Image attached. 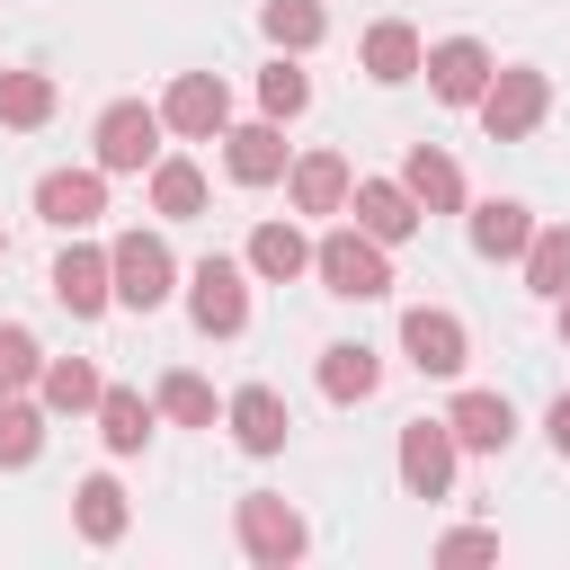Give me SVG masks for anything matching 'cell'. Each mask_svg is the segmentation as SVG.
I'll return each instance as SVG.
<instances>
[{"label":"cell","instance_id":"6da1fadb","mask_svg":"<svg viewBox=\"0 0 570 570\" xmlns=\"http://www.w3.org/2000/svg\"><path fill=\"white\" fill-rule=\"evenodd\" d=\"M312 267H321V285L330 294H347V303H374V294H392V258H383V240L356 223V232H330V240H312Z\"/></svg>","mask_w":570,"mask_h":570},{"label":"cell","instance_id":"7a4b0ae2","mask_svg":"<svg viewBox=\"0 0 570 570\" xmlns=\"http://www.w3.org/2000/svg\"><path fill=\"white\" fill-rule=\"evenodd\" d=\"M543 107H552V80H543L534 62H508V71H490V89H481V125H490V142L534 134Z\"/></svg>","mask_w":570,"mask_h":570},{"label":"cell","instance_id":"3957f363","mask_svg":"<svg viewBox=\"0 0 570 570\" xmlns=\"http://www.w3.org/2000/svg\"><path fill=\"white\" fill-rule=\"evenodd\" d=\"M107 258H116V303H125V312H160V303H169V285H178V258H169V240H151V232H125Z\"/></svg>","mask_w":570,"mask_h":570},{"label":"cell","instance_id":"277c9868","mask_svg":"<svg viewBox=\"0 0 570 570\" xmlns=\"http://www.w3.org/2000/svg\"><path fill=\"white\" fill-rule=\"evenodd\" d=\"M187 312H196L205 338H240V330H249V285H240V267H232V258H205V267L187 276Z\"/></svg>","mask_w":570,"mask_h":570},{"label":"cell","instance_id":"5b68a950","mask_svg":"<svg viewBox=\"0 0 570 570\" xmlns=\"http://www.w3.org/2000/svg\"><path fill=\"white\" fill-rule=\"evenodd\" d=\"M151 160H160V107L116 98L98 116V169H151Z\"/></svg>","mask_w":570,"mask_h":570},{"label":"cell","instance_id":"8992f818","mask_svg":"<svg viewBox=\"0 0 570 570\" xmlns=\"http://www.w3.org/2000/svg\"><path fill=\"white\" fill-rule=\"evenodd\" d=\"M419 71H428V89H436L445 107H481V89H490V71H499V62H490L472 36H445V45H428V62H419Z\"/></svg>","mask_w":570,"mask_h":570},{"label":"cell","instance_id":"52a82bcc","mask_svg":"<svg viewBox=\"0 0 570 570\" xmlns=\"http://www.w3.org/2000/svg\"><path fill=\"white\" fill-rule=\"evenodd\" d=\"M36 214L53 232H89L107 214V169H53V178H36Z\"/></svg>","mask_w":570,"mask_h":570},{"label":"cell","instance_id":"ba28073f","mask_svg":"<svg viewBox=\"0 0 570 570\" xmlns=\"http://www.w3.org/2000/svg\"><path fill=\"white\" fill-rule=\"evenodd\" d=\"M53 303H62V312H80V321H89V312H107V303H116V258H107V249H89V240H71V249L53 258Z\"/></svg>","mask_w":570,"mask_h":570},{"label":"cell","instance_id":"9c48e42d","mask_svg":"<svg viewBox=\"0 0 570 570\" xmlns=\"http://www.w3.org/2000/svg\"><path fill=\"white\" fill-rule=\"evenodd\" d=\"M401 347H410V365H419V374H463V356H472L463 321H454V312H436V303L401 312Z\"/></svg>","mask_w":570,"mask_h":570},{"label":"cell","instance_id":"30bf717a","mask_svg":"<svg viewBox=\"0 0 570 570\" xmlns=\"http://www.w3.org/2000/svg\"><path fill=\"white\" fill-rule=\"evenodd\" d=\"M401 481H410V499H445V481H454V428L445 419L401 428Z\"/></svg>","mask_w":570,"mask_h":570},{"label":"cell","instance_id":"8fae6325","mask_svg":"<svg viewBox=\"0 0 570 570\" xmlns=\"http://www.w3.org/2000/svg\"><path fill=\"white\" fill-rule=\"evenodd\" d=\"M240 552L249 561H267V570H285V561H303V517L285 508V499H240Z\"/></svg>","mask_w":570,"mask_h":570},{"label":"cell","instance_id":"7c38bea8","mask_svg":"<svg viewBox=\"0 0 570 570\" xmlns=\"http://www.w3.org/2000/svg\"><path fill=\"white\" fill-rule=\"evenodd\" d=\"M160 125H178V134H223V125H232V89H223L214 71H178L169 98H160Z\"/></svg>","mask_w":570,"mask_h":570},{"label":"cell","instance_id":"4fadbf2b","mask_svg":"<svg viewBox=\"0 0 570 570\" xmlns=\"http://www.w3.org/2000/svg\"><path fill=\"white\" fill-rule=\"evenodd\" d=\"M223 169H232L240 187H276V178H285V134H276V116H267V125H223Z\"/></svg>","mask_w":570,"mask_h":570},{"label":"cell","instance_id":"5bb4252c","mask_svg":"<svg viewBox=\"0 0 570 570\" xmlns=\"http://www.w3.org/2000/svg\"><path fill=\"white\" fill-rule=\"evenodd\" d=\"M223 419H232V436H240L249 454H276V445L294 436V410H285V392H267V383H240Z\"/></svg>","mask_w":570,"mask_h":570},{"label":"cell","instance_id":"9a60e30c","mask_svg":"<svg viewBox=\"0 0 570 570\" xmlns=\"http://www.w3.org/2000/svg\"><path fill=\"white\" fill-rule=\"evenodd\" d=\"M356 223L392 249V240H410V232H419V196H410L401 178H356Z\"/></svg>","mask_w":570,"mask_h":570},{"label":"cell","instance_id":"2e32d148","mask_svg":"<svg viewBox=\"0 0 570 570\" xmlns=\"http://www.w3.org/2000/svg\"><path fill=\"white\" fill-rule=\"evenodd\" d=\"M445 428H454V445H472V454H499V445L517 436V410H508L499 392H454Z\"/></svg>","mask_w":570,"mask_h":570},{"label":"cell","instance_id":"e0dca14e","mask_svg":"<svg viewBox=\"0 0 570 570\" xmlns=\"http://www.w3.org/2000/svg\"><path fill=\"white\" fill-rule=\"evenodd\" d=\"M401 187L419 196V214H454V205H463V169H454L436 142H419V151L401 160Z\"/></svg>","mask_w":570,"mask_h":570},{"label":"cell","instance_id":"ac0fdd59","mask_svg":"<svg viewBox=\"0 0 570 570\" xmlns=\"http://www.w3.org/2000/svg\"><path fill=\"white\" fill-rule=\"evenodd\" d=\"M525 240H534V214H525L517 196L472 205V249H481V258H525Z\"/></svg>","mask_w":570,"mask_h":570},{"label":"cell","instance_id":"d6986e66","mask_svg":"<svg viewBox=\"0 0 570 570\" xmlns=\"http://www.w3.org/2000/svg\"><path fill=\"white\" fill-rule=\"evenodd\" d=\"M347 196H356V178H347L338 151H303V160H294V205H303V214H338Z\"/></svg>","mask_w":570,"mask_h":570},{"label":"cell","instance_id":"ffe728a7","mask_svg":"<svg viewBox=\"0 0 570 570\" xmlns=\"http://www.w3.org/2000/svg\"><path fill=\"white\" fill-rule=\"evenodd\" d=\"M151 410H160V401H142V392L107 383V392H98V436H107V454H142V436H151Z\"/></svg>","mask_w":570,"mask_h":570},{"label":"cell","instance_id":"44dd1931","mask_svg":"<svg viewBox=\"0 0 570 570\" xmlns=\"http://www.w3.org/2000/svg\"><path fill=\"white\" fill-rule=\"evenodd\" d=\"M419 62H428L419 27H401V18H374V27H365V71H374V80H410Z\"/></svg>","mask_w":570,"mask_h":570},{"label":"cell","instance_id":"7402d4cb","mask_svg":"<svg viewBox=\"0 0 570 570\" xmlns=\"http://www.w3.org/2000/svg\"><path fill=\"white\" fill-rule=\"evenodd\" d=\"M374 383H383V356H374V347H356V338L321 347V392H330V401H365Z\"/></svg>","mask_w":570,"mask_h":570},{"label":"cell","instance_id":"603a6c76","mask_svg":"<svg viewBox=\"0 0 570 570\" xmlns=\"http://www.w3.org/2000/svg\"><path fill=\"white\" fill-rule=\"evenodd\" d=\"M36 392H45V410H62V419H71V410H98V392H107V383H98V365H89V356H45Z\"/></svg>","mask_w":570,"mask_h":570},{"label":"cell","instance_id":"cb8c5ba5","mask_svg":"<svg viewBox=\"0 0 570 570\" xmlns=\"http://www.w3.org/2000/svg\"><path fill=\"white\" fill-rule=\"evenodd\" d=\"M249 267L276 276V285H294V276L312 267V240H303L294 223H258V232H249Z\"/></svg>","mask_w":570,"mask_h":570},{"label":"cell","instance_id":"d4e9b609","mask_svg":"<svg viewBox=\"0 0 570 570\" xmlns=\"http://www.w3.org/2000/svg\"><path fill=\"white\" fill-rule=\"evenodd\" d=\"M151 205H160L169 223L205 214V169H196V160H151Z\"/></svg>","mask_w":570,"mask_h":570},{"label":"cell","instance_id":"484cf974","mask_svg":"<svg viewBox=\"0 0 570 570\" xmlns=\"http://www.w3.org/2000/svg\"><path fill=\"white\" fill-rule=\"evenodd\" d=\"M71 517H80V534H89V543H116V534H125V490H116L107 472H89V481H80V499H71Z\"/></svg>","mask_w":570,"mask_h":570},{"label":"cell","instance_id":"4316f807","mask_svg":"<svg viewBox=\"0 0 570 570\" xmlns=\"http://www.w3.org/2000/svg\"><path fill=\"white\" fill-rule=\"evenodd\" d=\"M258 27H267V36L285 45V53H312V45L330 36V18H321V0H267V9H258Z\"/></svg>","mask_w":570,"mask_h":570},{"label":"cell","instance_id":"83f0119b","mask_svg":"<svg viewBox=\"0 0 570 570\" xmlns=\"http://www.w3.org/2000/svg\"><path fill=\"white\" fill-rule=\"evenodd\" d=\"M45 116H53V80H45V71H0V125L36 134Z\"/></svg>","mask_w":570,"mask_h":570},{"label":"cell","instance_id":"f1b7e54d","mask_svg":"<svg viewBox=\"0 0 570 570\" xmlns=\"http://www.w3.org/2000/svg\"><path fill=\"white\" fill-rule=\"evenodd\" d=\"M525 285H534V294H552V303L570 294V223H552V232H534V240H525Z\"/></svg>","mask_w":570,"mask_h":570},{"label":"cell","instance_id":"f546056e","mask_svg":"<svg viewBox=\"0 0 570 570\" xmlns=\"http://www.w3.org/2000/svg\"><path fill=\"white\" fill-rule=\"evenodd\" d=\"M36 445H45V410L0 392V463H36Z\"/></svg>","mask_w":570,"mask_h":570},{"label":"cell","instance_id":"4dcf8cb0","mask_svg":"<svg viewBox=\"0 0 570 570\" xmlns=\"http://www.w3.org/2000/svg\"><path fill=\"white\" fill-rule=\"evenodd\" d=\"M258 107L285 125V116H303V107H312V80H303L294 62H267V71H258Z\"/></svg>","mask_w":570,"mask_h":570},{"label":"cell","instance_id":"1f68e13d","mask_svg":"<svg viewBox=\"0 0 570 570\" xmlns=\"http://www.w3.org/2000/svg\"><path fill=\"white\" fill-rule=\"evenodd\" d=\"M160 410H169L178 428H214V392H205V374H160Z\"/></svg>","mask_w":570,"mask_h":570},{"label":"cell","instance_id":"d6a6232c","mask_svg":"<svg viewBox=\"0 0 570 570\" xmlns=\"http://www.w3.org/2000/svg\"><path fill=\"white\" fill-rule=\"evenodd\" d=\"M36 374H45V347H36L18 321H0V392H27Z\"/></svg>","mask_w":570,"mask_h":570},{"label":"cell","instance_id":"836d02e7","mask_svg":"<svg viewBox=\"0 0 570 570\" xmlns=\"http://www.w3.org/2000/svg\"><path fill=\"white\" fill-rule=\"evenodd\" d=\"M490 552H499V534H481V525H463V534L436 543V561H490Z\"/></svg>","mask_w":570,"mask_h":570},{"label":"cell","instance_id":"e575fe53","mask_svg":"<svg viewBox=\"0 0 570 570\" xmlns=\"http://www.w3.org/2000/svg\"><path fill=\"white\" fill-rule=\"evenodd\" d=\"M543 428H552V454H561V463H570V392H561V401H552V419H543Z\"/></svg>","mask_w":570,"mask_h":570},{"label":"cell","instance_id":"d590c367","mask_svg":"<svg viewBox=\"0 0 570 570\" xmlns=\"http://www.w3.org/2000/svg\"><path fill=\"white\" fill-rule=\"evenodd\" d=\"M561 338H570V294H561Z\"/></svg>","mask_w":570,"mask_h":570},{"label":"cell","instance_id":"8d00e7d4","mask_svg":"<svg viewBox=\"0 0 570 570\" xmlns=\"http://www.w3.org/2000/svg\"><path fill=\"white\" fill-rule=\"evenodd\" d=\"M0 258H9V240H0Z\"/></svg>","mask_w":570,"mask_h":570}]
</instances>
